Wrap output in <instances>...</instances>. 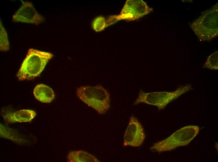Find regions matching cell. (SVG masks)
Listing matches in <instances>:
<instances>
[{
	"instance_id": "obj_1",
	"label": "cell",
	"mask_w": 218,
	"mask_h": 162,
	"mask_svg": "<svg viewBox=\"0 0 218 162\" xmlns=\"http://www.w3.org/2000/svg\"><path fill=\"white\" fill-rule=\"evenodd\" d=\"M53 56V55L49 52L29 49L16 77L19 81L34 79L40 75L49 60Z\"/></svg>"
},
{
	"instance_id": "obj_13",
	"label": "cell",
	"mask_w": 218,
	"mask_h": 162,
	"mask_svg": "<svg viewBox=\"0 0 218 162\" xmlns=\"http://www.w3.org/2000/svg\"><path fill=\"white\" fill-rule=\"evenodd\" d=\"M203 68L211 70L218 69V51H217L208 56Z\"/></svg>"
},
{
	"instance_id": "obj_6",
	"label": "cell",
	"mask_w": 218,
	"mask_h": 162,
	"mask_svg": "<svg viewBox=\"0 0 218 162\" xmlns=\"http://www.w3.org/2000/svg\"><path fill=\"white\" fill-rule=\"evenodd\" d=\"M142 0H128L119 15L113 16L115 21L121 19L134 20L146 15L152 10Z\"/></svg>"
},
{
	"instance_id": "obj_3",
	"label": "cell",
	"mask_w": 218,
	"mask_h": 162,
	"mask_svg": "<svg viewBox=\"0 0 218 162\" xmlns=\"http://www.w3.org/2000/svg\"><path fill=\"white\" fill-rule=\"evenodd\" d=\"M78 98L101 114L105 113L110 107V98L108 91L101 85L83 86L77 88Z\"/></svg>"
},
{
	"instance_id": "obj_4",
	"label": "cell",
	"mask_w": 218,
	"mask_h": 162,
	"mask_svg": "<svg viewBox=\"0 0 218 162\" xmlns=\"http://www.w3.org/2000/svg\"><path fill=\"white\" fill-rule=\"evenodd\" d=\"M200 130L199 127L197 126H184L166 139L155 143L150 149L161 153L171 151L178 147L187 145L197 135Z\"/></svg>"
},
{
	"instance_id": "obj_9",
	"label": "cell",
	"mask_w": 218,
	"mask_h": 162,
	"mask_svg": "<svg viewBox=\"0 0 218 162\" xmlns=\"http://www.w3.org/2000/svg\"><path fill=\"white\" fill-rule=\"evenodd\" d=\"M33 94L37 100L45 103L51 102L55 97L52 89L48 86L42 84H37L34 87Z\"/></svg>"
},
{
	"instance_id": "obj_14",
	"label": "cell",
	"mask_w": 218,
	"mask_h": 162,
	"mask_svg": "<svg viewBox=\"0 0 218 162\" xmlns=\"http://www.w3.org/2000/svg\"><path fill=\"white\" fill-rule=\"evenodd\" d=\"M107 26L106 19L101 16L96 17L93 21L92 24L93 29L96 32L101 31Z\"/></svg>"
},
{
	"instance_id": "obj_12",
	"label": "cell",
	"mask_w": 218,
	"mask_h": 162,
	"mask_svg": "<svg viewBox=\"0 0 218 162\" xmlns=\"http://www.w3.org/2000/svg\"><path fill=\"white\" fill-rule=\"evenodd\" d=\"M0 50L1 51L9 50V44L7 33L0 19Z\"/></svg>"
},
{
	"instance_id": "obj_11",
	"label": "cell",
	"mask_w": 218,
	"mask_h": 162,
	"mask_svg": "<svg viewBox=\"0 0 218 162\" xmlns=\"http://www.w3.org/2000/svg\"><path fill=\"white\" fill-rule=\"evenodd\" d=\"M67 159L68 161L71 162L100 161L94 156L81 150L70 152L68 154Z\"/></svg>"
},
{
	"instance_id": "obj_2",
	"label": "cell",
	"mask_w": 218,
	"mask_h": 162,
	"mask_svg": "<svg viewBox=\"0 0 218 162\" xmlns=\"http://www.w3.org/2000/svg\"><path fill=\"white\" fill-rule=\"evenodd\" d=\"M218 4L216 3L210 9L203 12L201 15L190 26L202 41H209L217 36Z\"/></svg>"
},
{
	"instance_id": "obj_5",
	"label": "cell",
	"mask_w": 218,
	"mask_h": 162,
	"mask_svg": "<svg viewBox=\"0 0 218 162\" xmlns=\"http://www.w3.org/2000/svg\"><path fill=\"white\" fill-rule=\"evenodd\" d=\"M191 88V84H188L181 86L172 92L147 93L140 90L133 105L143 103L155 106L161 110L172 101L190 90Z\"/></svg>"
},
{
	"instance_id": "obj_8",
	"label": "cell",
	"mask_w": 218,
	"mask_h": 162,
	"mask_svg": "<svg viewBox=\"0 0 218 162\" xmlns=\"http://www.w3.org/2000/svg\"><path fill=\"white\" fill-rule=\"evenodd\" d=\"M18 10L12 16L13 22H22L36 25L44 21V18L35 9L32 3L29 1L23 2Z\"/></svg>"
},
{
	"instance_id": "obj_10",
	"label": "cell",
	"mask_w": 218,
	"mask_h": 162,
	"mask_svg": "<svg viewBox=\"0 0 218 162\" xmlns=\"http://www.w3.org/2000/svg\"><path fill=\"white\" fill-rule=\"evenodd\" d=\"M36 115V113L33 110L23 109L8 114L4 117L10 122H22L30 121Z\"/></svg>"
},
{
	"instance_id": "obj_7",
	"label": "cell",
	"mask_w": 218,
	"mask_h": 162,
	"mask_svg": "<svg viewBox=\"0 0 218 162\" xmlns=\"http://www.w3.org/2000/svg\"><path fill=\"white\" fill-rule=\"evenodd\" d=\"M145 138L142 125L135 117L131 116L124 133L123 145L124 146L139 147L143 143Z\"/></svg>"
}]
</instances>
